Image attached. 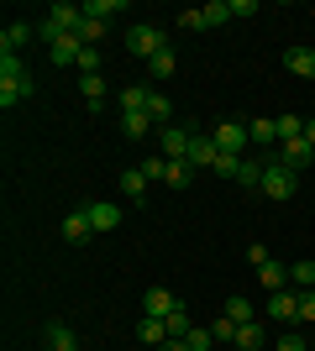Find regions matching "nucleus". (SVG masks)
Returning <instances> with one entry per match:
<instances>
[{"label": "nucleus", "instance_id": "nucleus-1", "mask_svg": "<svg viewBox=\"0 0 315 351\" xmlns=\"http://www.w3.org/2000/svg\"><path fill=\"white\" fill-rule=\"evenodd\" d=\"M294 189H300V173H294V168H284L279 158L263 162V194H268V199L284 205V199H294Z\"/></svg>", "mask_w": 315, "mask_h": 351}, {"label": "nucleus", "instance_id": "nucleus-2", "mask_svg": "<svg viewBox=\"0 0 315 351\" xmlns=\"http://www.w3.org/2000/svg\"><path fill=\"white\" fill-rule=\"evenodd\" d=\"M163 47H168L163 27H148V21H137V27L126 32V53H132V58H152V53H163Z\"/></svg>", "mask_w": 315, "mask_h": 351}, {"label": "nucleus", "instance_id": "nucleus-3", "mask_svg": "<svg viewBox=\"0 0 315 351\" xmlns=\"http://www.w3.org/2000/svg\"><path fill=\"white\" fill-rule=\"evenodd\" d=\"M210 136H215V152H226V158H247V142H253L242 121H221Z\"/></svg>", "mask_w": 315, "mask_h": 351}, {"label": "nucleus", "instance_id": "nucleus-4", "mask_svg": "<svg viewBox=\"0 0 315 351\" xmlns=\"http://www.w3.org/2000/svg\"><path fill=\"white\" fill-rule=\"evenodd\" d=\"M189 126H163V132H158V152H163L168 162H184L189 158Z\"/></svg>", "mask_w": 315, "mask_h": 351}, {"label": "nucleus", "instance_id": "nucleus-5", "mask_svg": "<svg viewBox=\"0 0 315 351\" xmlns=\"http://www.w3.org/2000/svg\"><path fill=\"white\" fill-rule=\"evenodd\" d=\"M279 162H284V168H294V173L305 178V168L315 162V147L305 142V136H294V142H279Z\"/></svg>", "mask_w": 315, "mask_h": 351}, {"label": "nucleus", "instance_id": "nucleus-6", "mask_svg": "<svg viewBox=\"0 0 315 351\" xmlns=\"http://www.w3.org/2000/svg\"><path fill=\"white\" fill-rule=\"evenodd\" d=\"M273 315V320H300V289H279V293H268V304H263Z\"/></svg>", "mask_w": 315, "mask_h": 351}, {"label": "nucleus", "instance_id": "nucleus-7", "mask_svg": "<svg viewBox=\"0 0 315 351\" xmlns=\"http://www.w3.org/2000/svg\"><path fill=\"white\" fill-rule=\"evenodd\" d=\"M174 309H184V304L168 289H148V293H142V315H152V320H168Z\"/></svg>", "mask_w": 315, "mask_h": 351}, {"label": "nucleus", "instance_id": "nucleus-8", "mask_svg": "<svg viewBox=\"0 0 315 351\" xmlns=\"http://www.w3.org/2000/svg\"><path fill=\"white\" fill-rule=\"evenodd\" d=\"M215 158H221V152H215V136H189V158H184V162H189V168H195V173H200V168H215Z\"/></svg>", "mask_w": 315, "mask_h": 351}, {"label": "nucleus", "instance_id": "nucleus-9", "mask_svg": "<svg viewBox=\"0 0 315 351\" xmlns=\"http://www.w3.org/2000/svg\"><path fill=\"white\" fill-rule=\"evenodd\" d=\"M84 215H90L95 231H116V226H121V205H110V199H90Z\"/></svg>", "mask_w": 315, "mask_h": 351}, {"label": "nucleus", "instance_id": "nucleus-10", "mask_svg": "<svg viewBox=\"0 0 315 351\" xmlns=\"http://www.w3.org/2000/svg\"><path fill=\"white\" fill-rule=\"evenodd\" d=\"M79 100L90 105V110H105L110 89H105V79H100V73H79Z\"/></svg>", "mask_w": 315, "mask_h": 351}, {"label": "nucleus", "instance_id": "nucleus-11", "mask_svg": "<svg viewBox=\"0 0 315 351\" xmlns=\"http://www.w3.org/2000/svg\"><path fill=\"white\" fill-rule=\"evenodd\" d=\"M58 231H63V241H69V247H79V241H84V236L95 231V226H90V215H84V205H79V210H69Z\"/></svg>", "mask_w": 315, "mask_h": 351}, {"label": "nucleus", "instance_id": "nucleus-12", "mask_svg": "<svg viewBox=\"0 0 315 351\" xmlns=\"http://www.w3.org/2000/svg\"><path fill=\"white\" fill-rule=\"evenodd\" d=\"M121 132L132 136V142H142V136H152V132H158V121H152L148 110H126V116H121Z\"/></svg>", "mask_w": 315, "mask_h": 351}, {"label": "nucleus", "instance_id": "nucleus-13", "mask_svg": "<svg viewBox=\"0 0 315 351\" xmlns=\"http://www.w3.org/2000/svg\"><path fill=\"white\" fill-rule=\"evenodd\" d=\"M47 346L53 351H79V336L69 320H47Z\"/></svg>", "mask_w": 315, "mask_h": 351}, {"label": "nucleus", "instance_id": "nucleus-14", "mask_svg": "<svg viewBox=\"0 0 315 351\" xmlns=\"http://www.w3.org/2000/svg\"><path fill=\"white\" fill-rule=\"evenodd\" d=\"M284 69L300 73V79H315V47H289V53H284Z\"/></svg>", "mask_w": 315, "mask_h": 351}, {"label": "nucleus", "instance_id": "nucleus-15", "mask_svg": "<svg viewBox=\"0 0 315 351\" xmlns=\"http://www.w3.org/2000/svg\"><path fill=\"white\" fill-rule=\"evenodd\" d=\"M116 189H121V199H137V205H142V194H148V173H142V168H126V173L116 178Z\"/></svg>", "mask_w": 315, "mask_h": 351}, {"label": "nucleus", "instance_id": "nucleus-16", "mask_svg": "<svg viewBox=\"0 0 315 351\" xmlns=\"http://www.w3.org/2000/svg\"><path fill=\"white\" fill-rule=\"evenodd\" d=\"M121 100V116H126V110H148V100H152V84H126L116 95Z\"/></svg>", "mask_w": 315, "mask_h": 351}, {"label": "nucleus", "instance_id": "nucleus-17", "mask_svg": "<svg viewBox=\"0 0 315 351\" xmlns=\"http://www.w3.org/2000/svg\"><path fill=\"white\" fill-rule=\"evenodd\" d=\"M257 278H263V289H268V293H279V289H289V267L268 257V263L257 267Z\"/></svg>", "mask_w": 315, "mask_h": 351}, {"label": "nucleus", "instance_id": "nucleus-18", "mask_svg": "<svg viewBox=\"0 0 315 351\" xmlns=\"http://www.w3.org/2000/svg\"><path fill=\"white\" fill-rule=\"evenodd\" d=\"M0 79H11V84H27V58L21 53H0Z\"/></svg>", "mask_w": 315, "mask_h": 351}, {"label": "nucleus", "instance_id": "nucleus-19", "mask_svg": "<svg viewBox=\"0 0 315 351\" xmlns=\"http://www.w3.org/2000/svg\"><path fill=\"white\" fill-rule=\"evenodd\" d=\"M27 43H32V27H21V21H11V27L0 32V53H21Z\"/></svg>", "mask_w": 315, "mask_h": 351}, {"label": "nucleus", "instance_id": "nucleus-20", "mask_svg": "<svg viewBox=\"0 0 315 351\" xmlns=\"http://www.w3.org/2000/svg\"><path fill=\"white\" fill-rule=\"evenodd\" d=\"M137 336H142V346H163V341H168V325H163V320H152V315H142Z\"/></svg>", "mask_w": 315, "mask_h": 351}, {"label": "nucleus", "instance_id": "nucleus-21", "mask_svg": "<svg viewBox=\"0 0 315 351\" xmlns=\"http://www.w3.org/2000/svg\"><path fill=\"white\" fill-rule=\"evenodd\" d=\"M174 69H179V53H174V47H163V53H152V58H148V73H152V79H168Z\"/></svg>", "mask_w": 315, "mask_h": 351}, {"label": "nucleus", "instance_id": "nucleus-22", "mask_svg": "<svg viewBox=\"0 0 315 351\" xmlns=\"http://www.w3.org/2000/svg\"><path fill=\"white\" fill-rule=\"evenodd\" d=\"M121 11H126V0H84V16H95V21H110Z\"/></svg>", "mask_w": 315, "mask_h": 351}, {"label": "nucleus", "instance_id": "nucleus-23", "mask_svg": "<svg viewBox=\"0 0 315 351\" xmlns=\"http://www.w3.org/2000/svg\"><path fill=\"white\" fill-rule=\"evenodd\" d=\"M221 315H231L237 325H253L257 309H253V299H242V293H237V299H226V304H221Z\"/></svg>", "mask_w": 315, "mask_h": 351}, {"label": "nucleus", "instance_id": "nucleus-24", "mask_svg": "<svg viewBox=\"0 0 315 351\" xmlns=\"http://www.w3.org/2000/svg\"><path fill=\"white\" fill-rule=\"evenodd\" d=\"M289 289H315V263H289Z\"/></svg>", "mask_w": 315, "mask_h": 351}, {"label": "nucleus", "instance_id": "nucleus-25", "mask_svg": "<svg viewBox=\"0 0 315 351\" xmlns=\"http://www.w3.org/2000/svg\"><path fill=\"white\" fill-rule=\"evenodd\" d=\"M210 336H215V346H237V320H231V315H215Z\"/></svg>", "mask_w": 315, "mask_h": 351}, {"label": "nucleus", "instance_id": "nucleus-26", "mask_svg": "<svg viewBox=\"0 0 315 351\" xmlns=\"http://www.w3.org/2000/svg\"><path fill=\"white\" fill-rule=\"evenodd\" d=\"M168 341H184V336H189V330H195V320H189V309H174V315H168Z\"/></svg>", "mask_w": 315, "mask_h": 351}, {"label": "nucleus", "instance_id": "nucleus-27", "mask_svg": "<svg viewBox=\"0 0 315 351\" xmlns=\"http://www.w3.org/2000/svg\"><path fill=\"white\" fill-rule=\"evenodd\" d=\"M247 136H253V142H279V121H268V116L247 121Z\"/></svg>", "mask_w": 315, "mask_h": 351}, {"label": "nucleus", "instance_id": "nucleus-28", "mask_svg": "<svg viewBox=\"0 0 315 351\" xmlns=\"http://www.w3.org/2000/svg\"><path fill=\"white\" fill-rule=\"evenodd\" d=\"M32 95V79L27 84H11V79H0V105H5V110H11V105H21Z\"/></svg>", "mask_w": 315, "mask_h": 351}, {"label": "nucleus", "instance_id": "nucleus-29", "mask_svg": "<svg viewBox=\"0 0 315 351\" xmlns=\"http://www.w3.org/2000/svg\"><path fill=\"white\" fill-rule=\"evenodd\" d=\"M257 346H263V325H237V351H257Z\"/></svg>", "mask_w": 315, "mask_h": 351}, {"label": "nucleus", "instance_id": "nucleus-30", "mask_svg": "<svg viewBox=\"0 0 315 351\" xmlns=\"http://www.w3.org/2000/svg\"><path fill=\"white\" fill-rule=\"evenodd\" d=\"M163 184H174V189H189V184H195V168H189V162H168Z\"/></svg>", "mask_w": 315, "mask_h": 351}, {"label": "nucleus", "instance_id": "nucleus-31", "mask_svg": "<svg viewBox=\"0 0 315 351\" xmlns=\"http://www.w3.org/2000/svg\"><path fill=\"white\" fill-rule=\"evenodd\" d=\"M200 11H205V27H226V21H231V0H210Z\"/></svg>", "mask_w": 315, "mask_h": 351}, {"label": "nucleus", "instance_id": "nucleus-32", "mask_svg": "<svg viewBox=\"0 0 315 351\" xmlns=\"http://www.w3.org/2000/svg\"><path fill=\"white\" fill-rule=\"evenodd\" d=\"M305 136V116H279V142H294Z\"/></svg>", "mask_w": 315, "mask_h": 351}, {"label": "nucleus", "instance_id": "nucleus-33", "mask_svg": "<svg viewBox=\"0 0 315 351\" xmlns=\"http://www.w3.org/2000/svg\"><path fill=\"white\" fill-rule=\"evenodd\" d=\"M237 184H247V189H263V162H242V173H237Z\"/></svg>", "mask_w": 315, "mask_h": 351}, {"label": "nucleus", "instance_id": "nucleus-34", "mask_svg": "<svg viewBox=\"0 0 315 351\" xmlns=\"http://www.w3.org/2000/svg\"><path fill=\"white\" fill-rule=\"evenodd\" d=\"M100 37H105V21H95V16H84V27H79V43H84V47H95V43H100Z\"/></svg>", "mask_w": 315, "mask_h": 351}, {"label": "nucleus", "instance_id": "nucleus-35", "mask_svg": "<svg viewBox=\"0 0 315 351\" xmlns=\"http://www.w3.org/2000/svg\"><path fill=\"white\" fill-rule=\"evenodd\" d=\"M137 168H142V173H148V184H152V178H163V173H168V158H163V152H152V158H142Z\"/></svg>", "mask_w": 315, "mask_h": 351}, {"label": "nucleus", "instance_id": "nucleus-36", "mask_svg": "<svg viewBox=\"0 0 315 351\" xmlns=\"http://www.w3.org/2000/svg\"><path fill=\"white\" fill-rule=\"evenodd\" d=\"M242 162H247V158H226V152H221L210 173H215V178H237V173H242Z\"/></svg>", "mask_w": 315, "mask_h": 351}, {"label": "nucleus", "instance_id": "nucleus-37", "mask_svg": "<svg viewBox=\"0 0 315 351\" xmlns=\"http://www.w3.org/2000/svg\"><path fill=\"white\" fill-rule=\"evenodd\" d=\"M179 32H205V11H200V5L179 11Z\"/></svg>", "mask_w": 315, "mask_h": 351}, {"label": "nucleus", "instance_id": "nucleus-38", "mask_svg": "<svg viewBox=\"0 0 315 351\" xmlns=\"http://www.w3.org/2000/svg\"><path fill=\"white\" fill-rule=\"evenodd\" d=\"M79 69H84V73H100V53H95V47H84V53H79Z\"/></svg>", "mask_w": 315, "mask_h": 351}, {"label": "nucleus", "instance_id": "nucleus-39", "mask_svg": "<svg viewBox=\"0 0 315 351\" xmlns=\"http://www.w3.org/2000/svg\"><path fill=\"white\" fill-rule=\"evenodd\" d=\"M300 320H315V289L300 293Z\"/></svg>", "mask_w": 315, "mask_h": 351}, {"label": "nucleus", "instance_id": "nucleus-40", "mask_svg": "<svg viewBox=\"0 0 315 351\" xmlns=\"http://www.w3.org/2000/svg\"><path fill=\"white\" fill-rule=\"evenodd\" d=\"M247 263L263 267V263H268V247H263V241H253V247H247Z\"/></svg>", "mask_w": 315, "mask_h": 351}, {"label": "nucleus", "instance_id": "nucleus-41", "mask_svg": "<svg viewBox=\"0 0 315 351\" xmlns=\"http://www.w3.org/2000/svg\"><path fill=\"white\" fill-rule=\"evenodd\" d=\"M273 351H305V341L289 330V336H279V346H273Z\"/></svg>", "mask_w": 315, "mask_h": 351}, {"label": "nucleus", "instance_id": "nucleus-42", "mask_svg": "<svg viewBox=\"0 0 315 351\" xmlns=\"http://www.w3.org/2000/svg\"><path fill=\"white\" fill-rule=\"evenodd\" d=\"M158 351H189V346H184V341H163Z\"/></svg>", "mask_w": 315, "mask_h": 351}, {"label": "nucleus", "instance_id": "nucleus-43", "mask_svg": "<svg viewBox=\"0 0 315 351\" xmlns=\"http://www.w3.org/2000/svg\"><path fill=\"white\" fill-rule=\"evenodd\" d=\"M305 142H310V147H315V121H305Z\"/></svg>", "mask_w": 315, "mask_h": 351}, {"label": "nucleus", "instance_id": "nucleus-44", "mask_svg": "<svg viewBox=\"0 0 315 351\" xmlns=\"http://www.w3.org/2000/svg\"><path fill=\"white\" fill-rule=\"evenodd\" d=\"M47 351H53V346H47Z\"/></svg>", "mask_w": 315, "mask_h": 351}]
</instances>
